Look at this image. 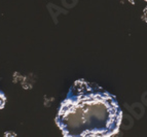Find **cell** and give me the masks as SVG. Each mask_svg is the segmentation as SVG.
Wrapping results in <instances>:
<instances>
[{"label": "cell", "instance_id": "4", "mask_svg": "<svg viewBox=\"0 0 147 137\" xmlns=\"http://www.w3.org/2000/svg\"><path fill=\"white\" fill-rule=\"evenodd\" d=\"M145 1H147V0H145Z\"/></svg>", "mask_w": 147, "mask_h": 137}, {"label": "cell", "instance_id": "2", "mask_svg": "<svg viewBox=\"0 0 147 137\" xmlns=\"http://www.w3.org/2000/svg\"><path fill=\"white\" fill-rule=\"evenodd\" d=\"M5 101H6V98H5L4 94L2 92H0V109H2L5 105Z\"/></svg>", "mask_w": 147, "mask_h": 137}, {"label": "cell", "instance_id": "1", "mask_svg": "<svg viewBox=\"0 0 147 137\" xmlns=\"http://www.w3.org/2000/svg\"><path fill=\"white\" fill-rule=\"evenodd\" d=\"M121 121L116 98L84 79L72 85L56 119L66 137H110L119 131Z\"/></svg>", "mask_w": 147, "mask_h": 137}, {"label": "cell", "instance_id": "3", "mask_svg": "<svg viewBox=\"0 0 147 137\" xmlns=\"http://www.w3.org/2000/svg\"><path fill=\"white\" fill-rule=\"evenodd\" d=\"M143 20L145 22H147V6L145 7V9L143 10Z\"/></svg>", "mask_w": 147, "mask_h": 137}]
</instances>
